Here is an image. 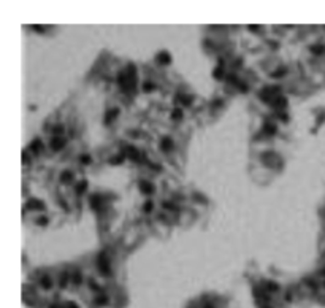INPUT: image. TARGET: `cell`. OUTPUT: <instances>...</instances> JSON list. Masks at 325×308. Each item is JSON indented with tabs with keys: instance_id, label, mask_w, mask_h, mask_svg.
<instances>
[{
	"instance_id": "6da1fadb",
	"label": "cell",
	"mask_w": 325,
	"mask_h": 308,
	"mask_svg": "<svg viewBox=\"0 0 325 308\" xmlns=\"http://www.w3.org/2000/svg\"><path fill=\"white\" fill-rule=\"evenodd\" d=\"M140 189L143 191V192H146V194H151L152 191H154V187H152V184H149V183H141Z\"/></svg>"
},
{
	"instance_id": "7a4b0ae2",
	"label": "cell",
	"mask_w": 325,
	"mask_h": 308,
	"mask_svg": "<svg viewBox=\"0 0 325 308\" xmlns=\"http://www.w3.org/2000/svg\"><path fill=\"white\" fill-rule=\"evenodd\" d=\"M63 143H65V140H62V138H52V148H54V149L62 148Z\"/></svg>"
},
{
	"instance_id": "3957f363",
	"label": "cell",
	"mask_w": 325,
	"mask_h": 308,
	"mask_svg": "<svg viewBox=\"0 0 325 308\" xmlns=\"http://www.w3.org/2000/svg\"><path fill=\"white\" fill-rule=\"evenodd\" d=\"M171 145H173V143H171V140L168 137L162 140V149H163V151H168V149L171 148Z\"/></svg>"
},
{
	"instance_id": "277c9868",
	"label": "cell",
	"mask_w": 325,
	"mask_h": 308,
	"mask_svg": "<svg viewBox=\"0 0 325 308\" xmlns=\"http://www.w3.org/2000/svg\"><path fill=\"white\" fill-rule=\"evenodd\" d=\"M159 60H160V62H170V54H168V52H160V54H159Z\"/></svg>"
},
{
	"instance_id": "5b68a950",
	"label": "cell",
	"mask_w": 325,
	"mask_h": 308,
	"mask_svg": "<svg viewBox=\"0 0 325 308\" xmlns=\"http://www.w3.org/2000/svg\"><path fill=\"white\" fill-rule=\"evenodd\" d=\"M116 115H118V110H110L108 115H106V118H105V121H106V123H111V119L114 118Z\"/></svg>"
},
{
	"instance_id": "8992f818",
	"label": "cell",
	"mask_w": 325,
	"mask_h": 308,
	"mask_svg": "<svg viewBox=\"0 0 325 308\" xmlns=\"http://www.w3.org/2000/svg\"><path fill=\"white\" fill-rule=\"evenodd\" d=\"M32 149H33V151H40V149H41V141L40 140L33 141V143H32Z\"/></svg>"
},
{
	"instance_id": "52a82bcc",
	"label": "cell",
	"mask_w": 325,
	"mask_h": 308,
	"mask_svg": "<svg viewBox=\"0 0 325 308\" xmlns=\"http://www.w3.org/2000/svg\"><path fill=\"white\" fill-rule=\"evenodd\" d=\"M143 89L146 91V92H148V91H152V89H154V86H152V83L146 81V83H144V84H143Z\"/></svg>"
},
{
	"instance_id": "ba28073f",
	"label": "cell",
	"mask_w": 325,
	"mask_h": 308,
	"mask_svg": "<svg viewBox=\"0 0 325 308\" xmlns=\"http://www.w3.org/2000/svg\"><path fill=\"white\" fill-rule=\"evenodd\" d=\"M62 180H63V181H68V180H71V173H70V172H65V173H62Z\"/></svg>"
},
{
	"instance_id": "9c48e42d",
	"label": "cell",
	"mask_w": 325,
	"mask_h": 308,
	"mask_svg": "<svg viewBox=\"0 0 325 308\" xmlns=\"http://www.w3.org/2000/svg\"><path fill=\"white\" fill-rule=\"evenodd\" d=\"M84 189H86V181H81V183H79V186L76 187V191H78V192H83Z\"/></svg>"
},
{
	"instance_id": "30bf717a",
	"label": "cell",
	"mask_w": 325,
	"mask_h": 308,
	"mask_svg": "<svg viewBox=\"0 0 325 308\" xmlns=\"http://www.w3.org/2000/svg\"><path fill=\"white\" fill-rule=\"evenodd\" d=\"M81 162L83 164H90V156H81Z\"/></svg>"
},
{
	"instance_id": "8fae6325",
	"label": "cell",
	"mask_w": 325,
	"mask_h": 308,
	"mask_svg": "<svg viewBox=\"0 0 325 308\" xmlns=\"http://www.w3.org/2000/svg\"><path fill=\"white\" fill-rule=\"evenodd\" d=\"M151 208H152V202H146L144 203V211H151Z\"/></svg>"
},
{
	"instance_id": "7c38bea8",
	"label": "cell",
	"mask_w": 325,
	"mask_h": 308,
	"mask_svg": "<svg viewBox=\"0 0 325 308\" xmlns=\"http://www.w3.org/2000/svg\"><path fill=\"white\" fill-rule=\"evenodd\" d=\"M37 223L40 224V226H44V224L48 223V219H46V218H40V219H38V221H37Z\"/></svg>"
},
{
	"instance_id": "4fadbf2b",
	"label": "cell",
	"mask_w": 325,
	"mask_h": 308,
	"mask_svg": "<svg viewBox=\"0 0 325 308\" xmlns=\"http://www.w3.org/2000/svg\"><path fill=\"white\" fill-rule=\"evenodd\" d=\"M173 118H181V110H174Z\"/></svg>"
},
{
	"instance_id": "5bb4252c",
	"label": "cell",
	"mask_w": 325,
	"mask_h": 308,
	"mask_svg": "<svg viewBox=\"0 0 325 308\" xmlns=\"http://www.w3.org/2000/svg\"><path fill=\"white\" fill-rule=\"evenodd\" d=\"M73 280H75V281H76V283H79V281H81V276H79V273H75Z\"/></svg>"
},
{
	"instance_id": "9a60e30c",
	"label": "cell",
	"mask_w": 325,
	"mask_h": 308,
	"mask_svg": "<svg viewBox=\"0 0 325 308\" xmlns=\"http://www.w3.org/2000/svg\"><path fill=\"white\" fill-rule=\"evenodd\" d=\"M268 287H270V289H276V284H274V283H268Z\"/></svg>"
}]
</instances>
